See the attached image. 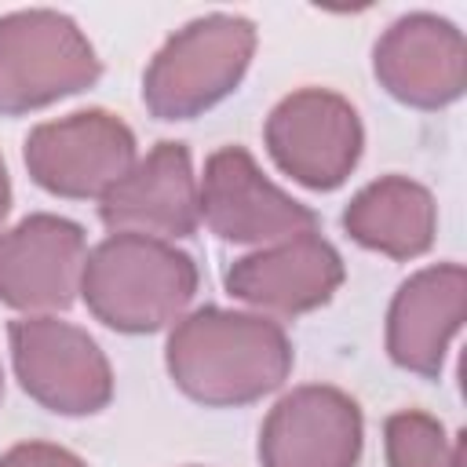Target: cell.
I'll return each mask as SVG.
<instances>
[{"instance_id":"1","label":"cell","mask_w":467,"mask_h":467,"mask_svg":"<svg viewBox=\"0 0 467 467\" xmlns=\"http://www.w3.org/2000/svg\"><path fill=\"white\" fill-rule=\"evenodd\" d=\"M164 365L190 401L237 409L274 394L288 379L292 343L285 328L263 314L201 306L175 321Z\"/></svg>"},{"instance_id":"2","label":"cell","mask_w":467,"mask_h":467,"mask_svg":"<svg viewBox=\"0 0 467 467\" xmlns=\"http://www.w3.org/2000/svg\"><path fill=\"white\" fill-rule=\"evenodd\" d=\"M197 281V263L182 248L139 234H109L84 259L80 296L106 328L146 336L182 317Z\"/></svg>"},{"instance_id":"3","label":"cell","mask_w":467,"mask_h":467,"mask_svg":"<svg viewBox=\"0 0 467 467\" xmlns=\"http://www.w3.org/2000/svg\"><path fill=\"white\" fill-rule=\"evenodd\" d=\"M255 55V26L204 15L164 40L142 73V102L157 120H193L237 91Z\"/></svg>"},{"instance_id":"4","label":"cell","mask_w":467,"mask_h":467,"mask_svg":"<svg viewBox=\"0 0 467 467\" xmlns=\"http://www.w3.org/2000/svg\"><path fill=\"white\" fill-rule=\"evenodd\" d=\"M99 77L102 62L69 15L29 7L0 18V117L44 109Z\"/></svg>"},{"instance_id":"5","label":"cell","mask_w":467,"mask_h":467,"mask_svg":"<svg viewBox=\"0 0 467 467\" xmlns=\"http://www.w3.org/2000/svg\"><path fill=\"white\" fill-rule=\"evenodd\" d=\"M22 390L47 412L95 416L113 398V368L99 343L55 314H26L7 325Z\"/></svg>"},{"instance_id":"6","label":"cell","mask_w":467,"mask_h":467,"mask_svg":"<svg viewBox=\"0 0 467 467\" xmlns=\"http://www.w3.org/2000/svg\"><path fill=\"white\" fill-rule=\"evenodd\" d=\"M29 179L66 201H102L135 164V131L106 109H80L26 135Z\"/></svg>"},{"instance_id":"7","label":"cell","mask_w":467,"mask_h":467,"mask_svg":"<svg viewBox=\"0 0 467 467\" xmlns=\"http://www.w3.org/2000/svg\"><path fill=\"white\" fill-rule=\"evenodd\" d=\"M274 164L306 190H336L361 161L365 131L358 109L328 88L285 95L263 128Z\"/></svg>"},{"instance_id":"8","label":"cell","mask_w":467,"mask_h":467,"mask_svg":"<svg viewBox=\"0 0 467 467\" xmlns=\"http://www.w3.org/2000/svg\"><path fill=\"white\" fill-rule=\"evenodd\" d=\"M197 208L208 230L234 244H277L317 230V212L274 186L244 146H223L204 161Z\"/></svg>"},{"instance_id":"9","label":"cell","mask_w":467,"mask_h":467,"mask_svg":"<svg viewBox=\"0 0 467 467\" xmlns=\"http://www.w3.org/2000/svg\"><path fill=\"white\" fill-rule=\"evenodd\" d=\"M88 259L84 226L33 212L0 234V303L22 314L69 310L80 292V274Z\"/></svg>"},{"instance_id":"10","label":"cell","mask_w":467,"mask_h":467,"mask_svg":"<svg viewBox=\"0 0 467 467\" xmlns=\"http://www.w3.org/2000/svg\"><path fill=\"white\" fill-rule=\"evenodd\" d=\"M372 73L379 88L412 109L452 106L467 88V40L431 11L401 15L372 47Z\"/></svg>"},{"instance_id":"11","label":"cell","mask_w":467,"mask_h":467,"mask_svg":"<svg viewBox=\"0 0 467 467\" xmlns=\"http://www.w3.org/2000/svg\"><path fill=\"white\" fill-rule=\"evenodd\" d=\"M365 441L361 409L328 383L288 390L263 420V467H358Z\"/></svg>"},{"instance_id":"12","label":"cell","mask_w":467,"mask_h":467,"mask_svg":"<svg viewBox=\"0 0 467 467\" xmlns=\"http://www.w3.org/2000/svg\"><path fill=\"white\" fill-rule=\"evenodd\" d=\"M343 277L347 266L339 252L314 230L234 259L223 285L234 299L255 306L263 317H299L325 306Z\"/></svg>"},{"instance_id":"13","label":"cell","mask_w":467,"mask_h":467,"mask_svg":"<svg viewBox=\"0 0 467 467\" xmlns=\"http://www.w3.org/2000/svg\"><path fill=\"white\" fill-rule=\"evenodd\" d=\"M109 234H139L153 241H182L197 230V179L186 142H157L131 171L99 201Z\"/></svg>"},{"instance_id":"14","label":"cell","mask_w":467,"mask_h":467,"mask_svg":"<svg viewBox=\"0 0 467 467\" xmlns=\"http://www.w3.org/2000/svg\"><path fill=\"white\" fill-rule=\"evenodd\" d=\"M467 314V270L460 263L423 266L405 277L387 306V354L398 368L438 379L452 336Z\"/></svg>"},{"instance_id":"15","label":"cell","mask_w":467,"mask_h":467,"mask_svg":"<svg viewBox=\"0 0 467 467\" xmlns=\"http://www.w3.org/2000/svg\"><path fill=\"white\" fill-rule=\"evenodd\" d=\"M343 230L368 252L416 259L431 252L438 234V204L427 186L409 175H383L358 190L343 208Z\"/></svg>"},{"instance_id":"16","label":"cell","mask_w":467,"mask_h":467,"mask_svg":"<svg viewBox=\"0 0 467 467\" xmlns=\"http://www.w3.org/2000/svg\"><path fill=\"white\" fill-rule=\"evenodd\" d=\"M387 467H460V438H449L441 420L420 409H401L383 423Z\"/></svg>"},{"instance_id":"17","label":"cell","mask_w":467,"mask_h":467,"mask_svg":"<svg viewBox=\"0 0 467 467\" xmlns=\"http://www.w3.org/2000/svg\"><path fill=\"white\" fill-rule=\"evenodd\" d=\"M0 467H88L77 452L51 441H18L0 456Z\"/></svg>"},{"instance_id":"18","label":"cell","mask_w":467,"mask_h":467,"mask_svg":"<svg viewBox=\"0 0 467 467\" xmlns=\"http://www.w3.org/2000/svg\"><path fill=\"white\" fill-rule=\"evenodd\" d=\"M7 212H11V179H7V168H4V157H0V234H4Z\"/></svg>"},{"instance_id":"19","label":"cell","mask_w":467,"mask_h":467,"mask_svg":"<svg viewBox=\"0 0 467 467\" xmlns=\"http://www.w3.org/2000/svg\"><path fill=\"white\" fill-rule=\"evenodd\" d=\"M0 398H4V368H0Z\"/></svg>"}]
</instances>
